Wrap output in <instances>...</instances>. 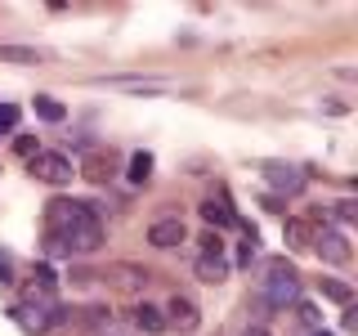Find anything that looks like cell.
Returning <instances> with one entry per match:
<instances>
[{"label":"cell","mask_w":358,"mask_h":336,"mask_svg":"<svg viewBox=\"0 0 358 336\" xmlns=\"http://www.w3.org/2000/svg\"><path fill=\"white\" fill-rule=\"evenodd\" d=\"M27 171L31 175H36L41 179V184H54V188H59V184H72V157H67V153H36V157H31V162H27Z\"/></svg>","instance_id":"cell-2"},{"label":"cell","mask_w":358,"mask_h":336,"mask_svg":"<svg viewBox=\"0 0 358 336\" xmlns=\"http://www.w3.org/2000/svg\"><path fill=\"white\" fill-rule=\"evenodd\" d=\"M18 126V104H0V134Z\"/></svg>","instance_id":"cell-21"},{"label":"cell","mask_w":358,"mask_h":336,"mask_svg":"<svg viewBox=\"0 0 358 336\" xmlns=\"http://www.w3.org/2000/svg\"><path fill=\"white\" fill-rule=\"evenodd\" d=\"M201 220H206V224H215V229H242V216L229 206V197H224V193L201 202Z\"/></svg>","instance_id":"cell-10"},{"label":"cell","mask_w":358,"mask_h":336,"mask_svg":"<svg viewBox=\"0 0 358 336\" xmlns=\"http://www.w3.org/2000/svg\"><path fill=\"white\" fill-rule=\"evenodd\" d=\"M260 175L268 179V188H278V193H287V197L305 193V171L291 166V162H260Z\"/></svg>","instance_id":"cell-4"},{"label":"cell","mask_w":358,"mask_h":336,"mask_svg":"<svg viewBox=\"0 0 358 336\" xmlns=\"http://www.w3.org/2000/svg\"><path fill=\"white\" fill-rule=\"evenodd\" d=\"M31 104H36V117H41V121H63V117H67V108H63L54 94H36Z\"/></svg>","instance_id":"cell-17"},{"label":"cell","mask_w":358,"mask_h":336,"mask_svg":"<svg viewBox=\"0 0 358 336\" xmlns=\"http://www.w3.org/2000/svg\"><path fill=\"white\" fill-rule=\"evenodd\" d=\"M296 318L305 323V328H322V314H318V305H309V300H305V305H296Z\"/></svg>","instance_id":"cell-20"},{"label":"cell","mask_w":358,"mask_h":336,"mask_svg":"<svg viewBox=\"0 0 358 336\" xmlns=\"http://www.w3.org/2000/svg\"><path fill=\"white\" fill-rule=\"evenodd\" d=\"M130 318H134V328H139L143 336H162L166 332V318H162V309H157V305H134Z\"/></svg>","instance_id":"cell-13"},{"label":"cell","mask_w":358,"mask_h":336,"mask_svg":"<svg viewBox=\"0 0 358 336\" xmlns=\"http://www.w3.org/2000/svg\"><path fill=\"white\" fill-rule=\"evenodd\" d=\"M313 336H331V332H313Z\"/></svg>","instance_id":"cell-28"},{"label":"cell","mask_w":358,"mask_h":336,"mask_svg":"<svg viewBox=\"0 0 358 336\" xmlns=\"http://www.w3.org/2000/svg\"><path fill=\"white\" fill-rule=\"evenodd\" d=\"M229 269H233V265H229V255H224V251H201L197 265H193V274H197L206 287H220L224 278H229Z\"/></svg>","instance_id":"cell-9"},{"label":"cell","mask_w":358,"mask_h":336,"mask_svg":"<svg viewBox=\"0 0 358 336\" xmlns=\"http://www.w3.org/2000/svg\"><path fill=\"white\" fill-rule=\"evenodd\" d=\"M318 291H322L327 300H336V305H354V287H350V283H341V278H322Z\"/></svg>","instance_id":"cell-16"},{"label":"cell","mask_w":358,"mask_h":336,"mask_svg":"<svg viewBox=\"0 0 358 336\" xmlns=\"http://www.w3.org/2000/svg\"><path fill=\"white\" fill-rule=\"evenodd\" d=\"M0 63H45L41 50H27V45H0Z\"/></svg>","instance_id":"cell-15"},{"label":"cell","mask_w":358,"mask_h":336,"mask_svg":"<svg viewBox=\"0 0 358 336\" xmlns=\"http://www.w3.org/2000/svg\"><path fill=\"white\" fill-rule=\"evenodd\" d=\"M255 255H260V233L246 229V238H242V246H238V265H242V269H251Z\"/></svg>","instance_id":"cell-19"},{"label":"cell","mask_w":358,"mask_h":336,"mask_svg":"<svg viewBox=\"0 0 358 336\" xmlns=\"http://www.w3.org/2000/svg\"><path fill=\"white\" fill-rule=\"evenodd\" d=\"M45 260H72V242L63 233H45Z\"/></svg>","instance_id":"cell-18"},{"label":"cell","mask_w":358,"mask_h":336,"mask_svg":"<svg viewBox=\"0 0 358 336\" xmlns=\"http://www.w3.org/2000/svg\"><path fill=\"white\" fill-rule=\"evenodd\" d=\"M184 238H188V229H184V220H179V216L152 220V229H148V246H157V251H175Z\"/></svg>","instance_id":"cell-7"},{"label":"cell","mask_w":358,"mask_h":336,"mask_svg":"<svg viewBox=\"0 0 358 336\" xmlns=\"http://www.w3.org/2000/svg\"><path fill=\"white\" fill-rule=\"evenodd\" d=\"M162 318H166V332H179V336H188V332L201 328V309L188 296H171V305L162 309Z\"/></svg>","instance_id":"cell-6"},{"label":"cell","mask_w":358,"mask_h":336,"mask_svg":"<svg viewBox=\"0 0 358 336\" xmlns=\"http://www.w3.org/2000/svg\"><path fill=\"white\" fill-rule=\"evenodd\" d=\"M242 336H273V332H264V328H246Z\"/></svg>","instance_id":"cell-27"},{"label":"cell","mask_w":358,"mask_h":336,"mask_svg":"<svg viewBox=\"0 0 358 336\" xmlns=\"http://www.w3.org/2000/svg\"><path fill=\"white\" fill-rule=\"evenodd\" d=\"M201 251H224V242H220V233H206V238H201Z\"/></svg>","instance_id":"cell-26"},{"label":"cell","mask_w":358,"mask_h":336,"mask_svg":"<svg viewBox=\"0 0 358 336\" xmlns=\"http://www.w3.org/2000/svg\"><path fill=\"white\" fill-rule=\"evenodd\" d=\"M76 175L90 179V184H112V179H117V153L112 148H85Z\"/></svg>","instance_id":"cell-3"},{"label":"cell","mask_w":358,"mask_h":336,"mask_svg":"<svg viewBox=\"0 0 358 336\" xmlns=\"http://www.w3.org/2000/svg\"><path fill=\"white\" fill-rule=\"evenodd\" d=\"M103 283H117L121 291H139V287H148V269L134 260H117L103 269Z\"/></svg>","instance_id":"cell-8"},{"label":"cell","mask_w":358,"mask_h":336,"mask_svg":"<svg viewBox=\"0 0 358 336\" xmlns=\"http://www.w3.org/2000/svg\"><path fill=\"white\" fill-rule=\"evenodd\" d=\"M309 251H318L327 265H350L354 260L350 238H345V233H336V229H327V224H322V229H313V246H309Z\"/></svg>","instance_id":"cell-5"},{"label":"cell","mask_w":358,"mask_h":336,"mask_svg":"<svg viewBox=\"0 0 358 336\" xmlns=\"http://www.w3.org/2000/svg\"><path fill=\"white\" fill-rule=\"evenodd\" d=\"M9 318H14L22 332H31V336H45V332L54 328L50 314H41V309H31V305H14V309H9Z\"/></svg>","instance_id":"cell-11"},{"label":"cell","mask_w":358,"mask_h":336,"mask_svg":"<svg viewBox=\"0 0 358 336\" xmlns=\"http://www.w3.org/2000/svg\"><path fill=\"white\" fill-rule=\"evenodd\" d=\"M282 238H287L291 251H309V246H313V224H309V220H300V216H291V220H287V229H282Z\"/></svg>","instance_id":"cell-12"},{"label":"cell","mask_w":358,"mask_h":336,"mask_svg":"<svg viewBox=\"0 0 358 336\" xmlns=\"http://www.w3.org/2000/svg\"><path fill=\"white\" fill-rule=\"evenodd\" d=\"M341 332H358V309L345 305V318H341Z\"/></svg>","instance_id":"cell-24"},{"label":"cell","mask_w":358,"mask_h":336,"mask_svg":"<svg viewBox=\"0 0 358 336\" xmlns=\"http://www.w3.org/2000/svg\"><path fill=\"white\" fill-rule=\"evenodd\" d=\"M152 153H130V171H126V179H130V184H148V179H152Z\"/></svg>","instance_id":"cell-14"},{"label":"cell","mask_w":358,"mask_h":336,"mask_svg":"<svg viewBox=\"0 0 358 336\" xmlns=\"http://www.w3.org/2000/svg\"><path fill=\"white\" fill-rule=\"evenodd\" d=\"M45 216H50V233H72L81 220L99 216V206H90V202H76V197H54L50 206H45Z\"/></svg>","instance_id":"cell-1"},{"label":"cell","mask_w":358,"mask_h":336,"mask_svg":"<svg viewBox=\"0 0 358 336\" xmlns=\"http://www.w3.org/2000/svg\"><path fill=\"white\" fill-rule=\"evenodd\" d=\"M331 211H336V220H358V206H354L350 197H345V202H336Z\"/></svg>","instance_id":"cell-22"},{"label":"cell","mask_w":358,"mask_h":336,"mask_svg":"<svg viewBox=\"0 0 358 336\" xmlns=\"http://www.w3.org/2000/svg\"><path fill=\"white\" fill-rule=\"evenodd\" d=\"M0 283H14V260L0 251Z\"/></svg>","instance_id":"cell-25"},{"label":"cell","mask_w":358,"mask_h":336,"mask_svg":"<svg viewBox=\"0 0 358 336\" xmlns=\"http://www.w3.org/2000/svg\"><path fill=\"white\" fill-rule=\"evenodd\" d=\"M36 153H41V148H36V139H31V134H18V157H27V162H31Z\"/></svg>","instance_id":"cell-23"}]
</instances>
